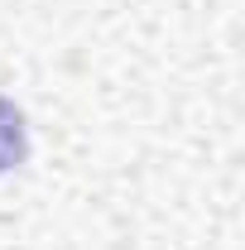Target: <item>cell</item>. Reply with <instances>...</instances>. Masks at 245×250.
<instances>
[{
	"instance_id": "cell-1",
	"label": "cell",
	"mask_w": 245,
	"mask_h": 250,
	"mask_svg": "<svg viewBox=\"0 0 245 250\" xmlns=\"http://www.w3.org/2000/svg\"><path fill=\"white\" fill-rule=\"evenodd\" d=\"M29 154V135H24V116H20V106L15 101H5L0 96V173H10V168H20Z\"/></svg>"
}]
</instances>
